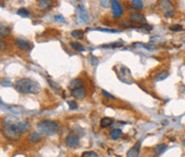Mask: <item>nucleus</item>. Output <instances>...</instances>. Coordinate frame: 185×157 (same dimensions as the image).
<instances>
[{"label": "nucleus", "mask_w": 185, "mask_h": 157, "mask_svg": "<svg viewBox=\"0 0 185 157\" xmlns=\"http://www.w3.org/2000/svg\"><path fill=\"white\" fill-rule=\"evenodd\" d=\"M14 88L17 92L23 94H38L41 91V86L31 78H22L16 80Z\"/></svg>", "instance_id": "nucleus-1"}, {"label": "nucleus", "mask_w": 185, "mask_h": 157, "mask_svg": "<svg viewBox=\"0 0 185 157\" xmlns=\"http://www.w3.org/2000/svg\"><path fill=\"white\" fill-rule=\"evenodd\" d=\"M37 128L40 134H43V135H46V136H53L58 131L59 125L56 121L44 119V120L40 121V122L38 123Z\"/></svg>", "instance_id": "nucleus-2"}, {"label": "nucleus", "mask_w": 185, "mask_h": 157, "mask_svg": "<svg viewBox=\"0 0 185 157\" xmlns=\"http://www.w3.org/2000/svg\"><path fill=\"white\" fill-rule=\"evenodd\" d=\"M11 127L14 129V131H15L16 134L20 135V134L27 133V131L30 129V124H29L28 121H22V122L16 123L15 125H13V126Z\"/></svg>", "instance_id": "nucleus-3"}, {"label": "nucleus", "mask_w": 185, "mask_h": 157, "mask_svg": "<svg viewBox=\"0 0 185 157\" xmlns=\"http://www.w3.org/2000/svg\"><path fill=\"white\" fill-rule=\"evenodd\" d=\"M110 3H111V10H112V15H114V17L116 18L121 17L123 14V8L122 5H121V3L119 2V1H117V0H112Z\"/></svg>", "instance_id": "nucleus-4"}, {"label": "nucleus", "mask_w": 185, "mask_h": 157, "mask_svg": "<svg viewBox=\"0 0 185 157\" xmlns=\"http://www.w3.org/2000/svg\"><path fill=\"white\" fill-rule=\"evenodd\" d=\"M129 22L134 23V24H146V16L141 13H137V12H134V13L129 14Z\"/></svg>", "instance_id": "nucleus-5"}, {"label": "nucleus", "mask_w": 185, "mask_h": 157, "mask_svg": "<svg viewBox=\"0 0 185 157\" xmlns=\"http://www.w3.org/2000/svg\"><path fill=\"white\" fill-rule=\"evenodd\" d=\"M65 143L69 148H76L79 144V137L75 134H71L65 138Z\"/></svg>", "instance_id": "nucleus-6"}, {"label": "nucleus", "mask_w": 185, "mask_h": 157, "mask_svg": "<svg viewBox=\"0 0 185 157\" xmlns=\"http://www.w3.org/2000/svg\"><path fill=\"white\" fill-rule=\"evenodd\" d=\"M15 45L16 47L18 48L20 50H22V52H25V50H28L29 48H30V43H29L28 41H26V40L24 39H16L15 40Z\"/></svg>", "instance_id": "nucleus-7"}, {"label": "nucleus", "mask_w": 185, "mask_h": 157, "mask_svg": "<svg viewBox=\"0 0 185 157\" xmlns=\"http://www.w3.org/2000/svg\"><path fill=\"white\" fill-rule=\"evenodd\" d=\"M76 15H77V17L79 18L82 22L87 23L89 20V14H88V12H87L82 7L77 8V10H76Z\"/></svg>", "instance_id": "nucleus-8"}, {"label": "nucleus", "mask_w": 185, "mask_h": 157, "mask_svg": "<svg viewBox=\"0 0 185 157\" xmlns=\"http://www.w3.org/2000/svg\"><path fill=\"white\" fill-rule=\"evenodd\" d=\"M72 95H73V97H75L77 99L84 98L86 96V89L82 88V87L74 89V90H72Z\"/></svg>", "instance_id": "nucleus-9"}, {"label": "nucleus", "mask_w": 185, "mask_h": 157, "mask_svg": "<svg viewBox=\"0 0 185 157\" xmlns=\"http://www.w3.org/2000/svg\"><path fill=\"white\" fill-rule=\"evenodd\" d=\"M140 144H141V141H138L135 146H133L132 148H129V152H127V154H126V157H138L139 156Z\"/></svg>", "instance_id": "nucleus-10"}, {"label": "nucleus", "mask_w": 185, "mask_h": 157, "mask_svg": "<svg viewBox=\"0 0 185 157\" xmlns=\"http://www.w3.org/2000/svg\"><path fill=\"white\" fill-rule=\"evenodd\" d=\"M16 123H18V120H17V118L14 116H9L3 120V125H5V127L13 126V125H15Z\"/></svg>", "instance_id": "nucleus-11"}, {"label": "nucleus", "mask_w": 185, "mask_h": 157, "mask_svg": "<svg viewBox=\"0 0 185 157\" xmlns=\"http://www.w3.org/2000/svg\"><path fill=\"white\" fill-rule=\"evenodd\" d=\"M41 134L38 133V131H32V133H30V135H29L28 139L30 140L32 143H38V142L41 141Z\"/></svg>", "instance_id": "nucleus-12"}, {"label": "nucleus", "mask_w": 185, "mask_h": 157, "mask_svg": "<svg viewBox=\"0 0 185 157\" xmlns=\"http://www.w3.org/2000/svg\"><path fill=\"white\" fill-rule=\"evenodd\" d=\"M167 148H168V146L166 145V144H164V143L157 144V145L153 148V152H154L155 155H161V154H163L166 150H167Z\"/></svg>", "instance_id": "nucleus-13"}, {"label": "nucleus", "mask_w": 185, "mask_h": 157, "mask_svg": "<svg viewBox=\"0 0 185 157\" xmlns=\"http://www.w3.org/2000/svg\"><path fill=\"white\" fill-rule=\"evenodd\" d=\"M82 86V80L79 79V78H76V79H73L70 81L69 84V88L70 89H76V88H79V87Z\"/></svg>", "instance_id": "nucleus-14"}, {"label": "nucleus", "mask_w": 185, "mask_h": 157, "mask_svg": "<svg viewBox=\"0 0 185 157\" xmlns=\"http://www.w3.org/2000/svg\"><path fill=\"white\" fill-rule=\"evenodd\" d=\"M121 135H122V130L119 128L112 129V130L110 131V138H111L112 140H118L119 138L121 137Z\"/></svg>", "instance_id": "nucleus-15"}, {"label": "nucleus", "mask_w": 185, "mask_h": 157, "mask_svg": "<svg viewBox=\"0 0 185 157\" xmlns=\"http://www.w3.org/2000/svg\"><path fill=\"white\" fill-rule=\"evenodd\" d=\"M169 76V73L168 71H161V73H158L155 77V81H161V80L166 79V78Z\"/></svg>", "instance_id": "nucleus-16"}, {"label": "nucleus", "mask_w": 185, "mask_h": 157, "mask_svg": "<svg viewBox=\"0 0 185 157\" xmlns=\"http://www.w3.org/2000/svg\"><path fill=\"white\" fill-rule=\"evenodd\" d=\"M70 45H71V47L73 48V49L77 50V52H85V50H86V48H85L80 43H77V42H71Z\"/></svg>", "instance_id": "nucleus-17"}, {"label": "nucleus", "mask_w": 185, "mask_h": 157, "mask_svg": "<svg viewBox=\"0 0 185 157\" xmlns=\"http://www.w3.org/2000/svg\"><path fill=\"white\" fill-rule=\"evenodd\" d=\"M50 3H52L50 0H48V1L47 0H41V1L38 2V7H39V9H41V10H45L49 7Z\"/></svg>", "instance_id": "nucleus-18"}, {"label": "nucleus", "mask_w": 185, "mask_h": 157, "mask_svg": "<svg viewBox=\"0 0 185 157\" xmlns=\"http://www.w3.org/2000/svg\"><path fill=\"white\" fill-rule=\"evenodd\" d=\"M10 112H12L13 114H18V113H22L23 112V108L20 106H10L8 108Z\"/></svg>", "instance_id": "nucleus-19"}, {"label": "nucleus", "mask_w": 185, "mask_h": 157, "mask_svg": "<svg viewBox=\"0 0 185 157\" xmlns=\"http://www.w3.org/2000/svg\"><path fill=\"white\" fill-rule=\"evenodd\" d=\"M112 124V119L111 118H103L101 120V126L102 127H108Z\"/></svg>", "instance_id": "nucleus-20"}, {"label": "nucleus", "mask_w": 185, "mask_h": 157, "mask_svg": "<svg viewBox=\"0 0 185 157\" xmlns=\"http://www.w3.org/2000/svg\"><path fill=\"white\" fill-rule=\"evenodd\" d=\"M71 35L74 37V39H77V40H82L84 37V32L82 30H74L72 31Z\"/></svg>", "instance_id": "nucleus-21"}, {"label": "nucleus", "mask_w": 185, "mask_h": 157, "mask_svg": "<svg viewBox=\"0 0 185 157\" xmlns=\"http://www.w3.org/2000/svg\"><path fill=\"white\" fill-rule=\"evenodd\" d=\"M131 3H132V7L135 8V9H142V8H143V2L140 1V0H133Z\"/></svg>", "instance_id": "nucleus-22"}, {"label": "nucleus", "mask_w": 185, "mask_h": 157, "mask_svg": "<svg viewBox=\"0 0 185 157\" xmlns=\"http://www.w3.org/2000/svg\"><path fill=\"white\" fill-rule=\"evenodd\" d=\"M17 14L22 17H28L29 16V11L26 9V8H22L17 11Z\"/></svg>", "instance_id": "nucleus-23"}, {"label": "nucleus", "mask_w": 185, "mask_h": 157, "mask_svg": "<svg viewBox=\"0 0 185 157\" xmlns=\"http://www.w3.org/2000/svg\"><path fill=\"white\" fill-rule=\"evenodd\" d=\"M1 86L5 87V88L11 87L12 86V81L9 79V78H2V79H1Z\"/></svg>", "instance_id": "nucleus-24"}, {"label": "nucleus", "mask_w": 185, "mask_h": 157, "mask_svg": "<svg viewBox=\"0 0 185 157\" xmlns=\"http://www.w3.org/2000/svg\"><path fill=\"white\" fill-rule=\"evenodd\" d=\"M1 31H0V33H1V37H5V35H8L10 33V29L7 28L5 26H3V24H1Z\"/></svg>", "instance_id": "nucleus-25"}, {"label": "nucleus", "mask_w": 185, "mask_h": 157, "mask_svg": "<svg viewBox=\"0 0 185 157\" xmlns=\"http://www.w3.org/2000/svg\"><path fill=\"white\" fill-rule=\"evenodd\" d=\"M82 157H99V155L95 152H92V151H88V152H84L82 153Z\"/></svg>", "instance_id": "nucleus-26"}, {"label": "nucleus", "mask_w": 185, "mask_h": 157, "mask_svg": "<svg viewBox=\"0 0 185 157\" xmlns=\"http://www.w3.org/2000/svg\"><path fill=\"white\" fill-rule=\"evenodd\" d=\"M183 29V27L181 26V25H171V26L169 27V30L171 31H181Z\"/></svg>", "instance_id": "nucleus-27"}, {"label": "nucleus", "mask_w": 185, "mask_h": 157, "mask_svg": "<svg viewBox=\"0 0 185 157\" xmlns=\"http://www.w3.org/2000/svg\"><path fill=\"white\" fill-rule=\"evenodd\" d=\"M161 8H167V9H169V8H171V2L170 1H166V0H164V1H161Z\"/></svg>", "instance_id": "nucleus-28"}, {"label": "nucleus", "mask_w": 185, "mask_h": 157, "mask_svg": "<svg viewBox=\"0 0 185 157\" xmlns=\"http://www.w3.org/2000/svg\"><path fill=\"white\" fill-rule=\"evenodd\" d=\"M139 29H143V30H147V31H151L152 30V26L149 24H143L139 27Z\"/></svg>", "instance_id": "nucleus-29"}, {"label": "nucleus", "mask_w": 185, "mask_h": 157, "mask_svg": "<svg viewBox=\"0 0 185 157\" xmlns=\"http://www.w3.org/2000/svg\"><path fill=\"white\" fill-rule=\"evenodd\" d=\"M67 105L70 106V109H76L77 108V104L75 103V102H72V101H69L67 102Z\"/></svg>", "instance_id": "nucleus-30"}, {"label": "nucleus", "mask_w": 185, "mask_h": 157, "mask_svg": "<svg viewBox=\"0 0 185 157\" xmlns=\"http://www.w3.org/2000/svg\"><path fill=\"white\" fill-rule=\"evenodd\" d=\"M110 46H114V47H120V46H122V42H119V43L108 44V45H104L103 47H110Z\"/></svg>", "instance_id": "nucleus-31"}, {"label": "nucleus", "mask_w": 185, "mask_h": 157, "mask_svg": "<svg viewBox=\"0 0 185 157\" xmlns=\"http://www.w3.org/2000/svg\"><path fill=\"white\" fill-rule=\"evenodd\" d=\"M102 93H103L104 96L108 97V98H110V99H114V95H111V94H110V93L106 92L105 90H102Z\"/></svg>", "instance_id": "nucleus-32"}, {"label": "nucleus", "mask_w": 185, "mask_h": 157, "mask_svg": "<svg viewBox=\"0 0 185 157\" xmlns=\"http://www.w3.org/2000/svg\"><path fill=\"white\" fill-rule=\"evenodd\" d=\"M91 62H92L93 65H96L97 63H99V59H96L94 56H92V57H91Z\"/></svg>", "instance_id": "nucleus-33"}, {"label": "nucleus", "mask_w": 185, "mask_h": 157, "mask_svg": "<svg viewBox=\"0 0 185 157\" xmlns=\"http://www.w3.org/2000/svg\"><path fill=\"white\" fill-rule=\"evenodd\" d=\"M55 20H59V22H64V17L61 15H55Z\"/></svg>", "instance_id": "nucleus-34"}, {"label": "nucleus", "mask_w": 185, "mask_h": 157, "mask_svg": "<svg viewBox=\"0 0 185 157\" xmlns=\"http://www.w3.org/2000/svg\"><path fill=\"white\" fill-rule=\"evenodd\" d=\"M48 82H49V84L53 87V88L55 89V90H56V89H59V86H58V84H54V82H53L52 80H48Z\"/></svg>", "instance_id": "nucleus-35"}, {"label": "nucleus", "mask_w": 185, "mask_h": 157, "mask_svg": "<svg viewBox=\"0 0 185 157\" xmlns=\"http://www.w3.org/2000/svg\"><path fill=\"white\" fill-rule=\"evenodd\" d=\"M100 3H101L102 7H103V8H107L108 7V3H109V2H108V1H104V0H102Z\"/></svg>", "instance_id": "nucleus-36"}, {"label": "nucleus", "mask_w": 185, "mask_h": 157, "mask_svg": "<svg viewBox=\"0 0 185 157\" xmlns=\"http://www.w3.org/2000/svg\"><path fill=\"white\" fill-rule=\"evenodd\" d=\"M174 14V11H166L165 16H172Z\"/></svg>", "instance_id": "nucleus-37"}, {"label": "nucleus", "mask_w": 185, "mask_h": 157, "mask_svg": "<svg viewBox=\"0 0 185 157\" xmlns=\"http://www.w3.org/2000/svg\"><path fill=\"white\" fill-rule=\"evenodd\" d=\"M179 89H180V91H181V92H182V93H185V87L181 86V87H180V88H179Z\"/></svg>", "instance_id": "nucleus-38"}]
</instances>
